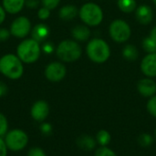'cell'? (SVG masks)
I'll return each mask as SVG.
<instances>
[{"label":"cell","instance_id":"obj_5","mask_svg":"<svg viewBox=\"0 0 156 156\" xmlns=\"http://www.w3.org/2000/svg\"><path fill=\"white\" fill-rule=\"evenodd\" d=\"M79 15L80 19L88 26L95 27L101 23L103 19V12L100 5L94 3L84 4L80 11Z\"/></svg>","mask_w":156,"mask_h":156},{"label":"cell","instance_id":"obj_17","mask_svg":"<svg viewBox=\"0 0 156 156\" xmlns=\"http://www.w3.org/2000/svg\"><path fill=\"white\" fill-rule=\"evenodd\" d=\"M78 13H79V10L77 6L73 5H63L59 9L58 16L62 20L69 21V20L74 19L77 16Z\"/></svg>","mask_w":156,"mask_h":156},{"label":"cell","instance_id":"obj_36","mask_svg":"<svg viewBox=\"0 0 156 156\" xmlns=\"http://www.w3.org/2000/svg\"><path fill=\"white\" fill-rule=\"evenodd\" d=\"M5 10L4 9L3 6L0 5V25L5 21Z\"/></svg>","mask_w":156,"mask_h":156},{"label":"cell","instance_id":"obj_29","mask_svg":"<svg viewBox=\"0 0 156 156\" xmlns=\"http://www.w3.org/2000/svg\"><path fill=\"white\" fill-rule=\"evenodd\" d=\"M52 125L48 122H43L40 125V132L45 136H48L52 133Z\"/></svg>","mask_w":156,"mask_h":156},{"label":"cell","instance_id":"obj_31","mask_svg":"<svg viewBox=\"0 0 156 156\" xmlns=\"http://www.w3.org/2000/svg\"><path fill=\"white\" fill-rule=\"evenodd\" d=\"M27 156H47L45 152L43 151V149L39 148V147H33L31 148L28 153Z\"/></svg>","mask_w":156,"mask_h":156},{"label":"cell","instance_id":"obj_35","mask_svg":"<svg viewBox=\"0 0 156 156\" xmlns=\"http://www.w3.org/2000/svg\"><path fill=\"white\" fill-rule=\"evenodd\" d=\"M8 91V88L6 86V84L3 81H0V98L4 97Z\"/></svg>","mask_w":156,"mask_h":156},{"label":"cell","instance_id":"obj_37","mask_svg":"<svg viewBox=\"0 0 156 156\" xmlns=\"http://www.w3.org/2000/svg\"><path fill=\"white\" fill-rule=\"evenodd\" d=\"M150 37H151L154 40H155L156 41V27H154L152 29L151 34H150Z\"/></svg>","mask_w":156,"mask_h":156},{"label":"cell","instance_id":"obj_19","mask_svg":"<svg viewBox=\"0 0 156 156\" xmlns=\"http://www.w3.org/2000/svg\"><path fill=\"white\" fill-rule=\"evenodd\" d=\"M122 56L125 59H127L129 61H133V60H136L138 58L139 52H138V49L136 48V47L129 44L123 48Z\"/></svg>","mask_w":156,"mask_h":156},{"label":"cell","instance_id":"obj_9","mask_svg":"<svg viewBox=\"0 0 156 156\" xmlns=\"http://www.w3.org/2000/svg\"><path fill=\"white\" fill-rule=\"evenodd\" d=\"M67 73L65 65L60 62H51L45 69V77L51 82H58L62 80Z\"/></svg>","mask_w":156,"mask_h":156},{"label":"cell","instance_id":"obj_22","mask_svg":"<svg viewBox=\"0 0 156 156\" xmlns=\"http://www.w3.org/2000/svg\"><path fill=\"white\" fill-rule=\"evenodd\" d=\"M143 48L149 54L156 53V41L151 37H145L143 41Z\"/></svg>","mask_w":156,"mask_h":156},{"label":"cell","instance_id":"obj_14","mask_svg":"<svg viewBox=\"0 0 156 156\" xmlns=\"http://www.w3.org/2000/svg\"><path fill=\"white\" fill-rule=\"evenodd\" d=\"M49 34H50L49 27L46 24H43V23L37 24L31 31L32 38L37 40L39 43L44 41L49 36Z\"/></svg>","mask_w":156,"mask_h":156},{"label":"cell","instance_id":"obj_8","mask_svg":"<svg viewBox=\"0 0 156 156\" xmlns=\"http://www.w3.org/2000/svg\"><path fill=\"white\" fill-rule=\"evenodd\" d=\"M31 31V22L26 16L16 17L10 26V33L16 38H25Z\"/></svg>","mask_w":156,"mask_h":156},{"label":"cell","instance_id":"obj_30","mask_svg":"<svg viewBox=\"0 0 156 156\" xmlns=\"http://www.w3.org/2000/svg\"><path fill=\"white\" fill-rule=\"evenodd\" d=\"M41 50L45 54H51L55 50V46H54V44L52 42H46L41 47Z\"/></svg>","mask_w":156,"mask_h":156},{"label":"cell","instance_id":"obj_13","mask_svg":"<svg viewBox=\"0 0 156 156\" xmlns=\"http://www.w3.org/2000/svg\"><path fill=\"white\" fill-rule=\"evenodd\" d=\"M136 18L143 25H148L152 22L154 17V13L151 6L147 5H140L136 9Z\"/></svg>","mask_w":156,"mask_h":156},{"label":"cell","instance_id":"obj_6","mask_svg":"<svg viewBox=\"0 0 156 156\" xmlns=\"http://www.w3.org/2000/svg\"><path fill=\"white\" fill-rule=\"evenodd\" d=\"M5 143L8 150L12 152H19L26 148L28 144L27 134L19 129H14L5 135Z\"/></svg>","mask_w":156,"mask_h":156},{"label":"cell","instance_id":"obj_16","mask_svg":"<svg viewBox=\"0 0 156 156\" xmlns=\"http://www.w3.org/2000/svg\"><path fill=\"white\" fill-rule=\"evenodd\" d=\"M77 145L84 151H91L95 149L97 145V141L93 137L88 135V134H83L80 135L77 139Z\"/></svg>","mask_w":156,"mask_h":156},{"label":"cell","instance_id":"obj_11","mask_svg":"<svg viewBox=\"0 0 156 156\" xmlns=\"http://www.w3.org/2000/svg\"><path fill=\"white\" fill-rule=\"evenodd\" d=\"M141 69L149 78L156 77V53H151L144 57L141 63Z\"/></svg>","mask_w":156,"mask_h":156},{"label":"cell","instance_id":"obj_7","mask_svg":"<svg viewBox=\"0 0 156 156\" xmlns=\"http://www.w3.org/2000/svg\"><path fill=\"white\" fill-rule=\"evenodd\" d=\"M111 37L119 43L127 41L131 37V27L127 22L122 19H116L112 22L109 28Z\"/></svg>","mask_w":156,"mask_h":156},{"label":"cell","instance_id":"obj_28","mask_svg":"<svg viewBox=\"0 0 156 156\" xmlns=\"http://www.w3.org/2000/svg\"><path fill=\"white\" fill-rule=\"evenodd\" d=\"M59 2H60V0H41L43 6L48 8L49 10L55 9L58 5Z\"/></svg>","mask_w":156,"mask_h":156},{"label":"cell","instance_id":"obj_4","mask_svg":"<svg viewBox=\"0 0 156 156\" xmlns=\"http://www.w3.org/2000/svg\"><path fill=\"white\" fill-rule=\"evenodd\" d=\"M81 53L82 50L80 46L76 41L69 39L61 41L56 48L58 58L64 62H73L78 60L80 58Z\"/></svg>","mask_w":156,"mask_h":156},{"label":"cell","instance_id":"obj_2","mask_svg":"<svg viewBox=\"0 0 156 156\" xmlns=\"http://www.w3.org/2000/svg\"><path fill=\"white\" fill-rule=\"evenodd\" d=\"M40 54V44L33 38L24 39L16 48V56L23 63L31 64L36 62L39 58Z\"/></svg>","mask_w":156,"mask_h":156},{"label":"cell","instance_id":"obj_34","mask_svg":"<svg viewBox=\"0 0 156 156\" xmlns=\"http://www.w3.org/2000/svg\"><path fill=\"white\" fill-rule=\"evenodd\" d=\"M7 155V147L5 145V141L0 137V156Z\"/></svg>","mask_w":156,"mask_h":156},{"label":"cell","instance_id":"obj_26","mask_svg":"<svg viewBox=\"0 0 156 156\" xmlns=\"http://www.w3.org/2000/svg\"><path fill=\"white\" fill-rule=\"evenodd\" d=\"M147 111L148 112L156 118V95H154L150 98V100L147 102Z\"/></svg>","mask_w":156,"mask_h":156},{"label":"cell","instance_id":"obj_39","mask_svg":"<svg viewBox=\"0 0 156 156\" xmlns=\"http://www.w3.org/2000/svg\"><path fill=\"white\" fill-rule=\"evenodd\" d=\"M155 133V138H156V129H155V133Z\"/></svg>","mask_w":156,"mask_h":156},{"label":"cell","instance_id":"obj_3","mask_svg":"<svg viewBox=\"0 0 156 156\" xmlns=\"http://www.w3.org/2000/svg\"><path fill=\"white\" fill-rule=\"evenodd\" d=\"M87 55L90 60L96 63H103L111 56V49L106 41L101 38H93L87 45Z\"/></svg>","mask_w":156,"mask_h":156},{"label":"cell","instance_id":"obj_18","mask_svg":"<svg viewBox=\"0 0 156 156\" xmlns=\"http://www.w3.org/2000/svg\"><path fill=\"white\" fill-rule=\"evenodd\" d=\"M72 37L79 41H85L87 40L90 36V30L88 27L83 25H78L74 27L71 30Z\"/></svg>","mask_w":156,"mask_h":156},{"label":"cell","instance_id":"obj_23","mask_svg":"<svg viewBox=\"0 0 156 156\" xmlns=\"http://www.w3.org/2000/svg\"><path fill=\"white\" fill-rule=\"evenodd\" d=\"M138 143L143 147H148L153 144L154 138L152 137V135H150L148 133H142L138 137Z\"/></svg>","mask_w":156,"mask_h":156},{"label":"cell","instance_id":"obj_20","mask_svg":"<svg viewBox=\"0 0 156 156\" xmlns=\"http://www.w3.org/2000/svg\"><path fill=\"white\" fill-rule=\"evenodd\" d=\"M119 8L124 13H132L136 9L135 0H118Z\"/></svg>","mask_w":156,"mask_h":156},{"label":"cell","instance_id":"obj_24","mask_svg":"<svg viewBox=\"0 0 156 156\" xmlns=\"http://www.w3.org/2000/svg\"><path fill=\"white\" fill-rule=\"evenodd\" d=\"M8 130V122L6 117L0 112V137H4L7 133Z\"/></svg>","mask_w":156,"mask_h":156},{"label":"cell","instance_id":"obj_38","mask_svg":"<svg viewBox=\"0 0 156 156\" xmlns=\"http://www.w3.org/2000/svg\"><path fill=\"white\" fill-rule=\"evenodd\" d=\"M154 5H156V0H154Z\"/></svg>","mask_w":156,"mask_h":156},{"label":"cell","instance_id":"obj_33","mask_svg":"<svg viewBox=\"0 0 156 156\" xmlns=\"http://www.w3.org/2000/svg\"><path fill=\"white\" fill-rule=\"evenodd\" d=\"M39 3H40V0H26L25 5H27L30 9H35L38 7Z\"/></svg>","mask_w":156,"mask_h":156},{"label":"cell","instance_id":"obj_12","mask_svg":"<svg viewBox=\"0 0 156 156\" xmlns=\"http://www.w3.org/2000/svg\"><path fill=\"white\" fill-rule=\"evenodd\" d=\"M137 90L144 97H153L156 93V83L152 79H143L137 84Z\"/></svg>","mask_w":156,"mask_h":156},{"label":"cell","instance_id":"obj_15","mask_svg":"<svg viewBox=\"0 0 156 156\" xmlns=\"http://www.w3.org/2000/svg\"><path fill=\"white\" fill-rule=\"evenodd\" d=\"M26 0H3V7L6 13L9 14H17L19 13L24 5Z\"/></svg>","mask_w":156,"mask_h":156},{"label":"cell","instance_id":"obj_10","mask_svg":"<svg viewBox=\"0 0 156 156\" xmlns=\"http://www.w3.org/2000/svg\"><path fill=\"white\" fill-rule=\"evenodd\" d=\"M30 113L35 121L43 122L49 114V106L45 101H37L32 105Z\"/></svg>","mask_w":156,"mask_h":156},{"label":"cell","instance_id":"obj_1","mask_svg":"<svg viewBox=\"0 0 156 156\" xmlns=\"http://www.w3.org/2000/svg\"><path fill=\"white\" fill-rule=\"evenodd\" d=\"M0 73L10 80H18L24 73L23 62L14 54H6L0 58Z\"/></svg>","mask_w":156,"mask_h":156},{"label":"cell","instance_id":"obj_32","mask_svg":"<svg viewBox=\"0 0 156 156\" xmlns=\"http://www.w3.org/2000/svg\"><path fill=\"white\" fill-rule=\"evenodd\" d=\"M10 36H11L10 30H8L6 28H4V27L0 28V41L7 40L10 37Z\"/></svg>","mask_w":156,"mask_h":156},{"label":"cell","instance_id":"obj_27","mask_svg":"<svg viewBox=\"0 0 156 156\" xmlns=\"http://www.w3.org/2000/svg\"><path fill=\"white\" fill-rule=\"evenodd\" d=\"M50 16V10L45 6H42L38 9L37 11V16L41 20H46Z\"/></svg>","mask_w":156,"mask_h":156},{"label":"cell","instance_id":"obj_25","mask_svg":"<svg viewBox=\"0 0 156 156\" xmlns=\"http://www.w3.org/2000/svg\"><path fill=\"white\" fill-rule=\"evenodd\" d=\"M94 156H117V154L107 146H101L95 151Z\"/></svg>","mask_w":156,"mask_h":156},{"label":"cell","instance_id":"obj_21","mask_svg":"<svg viewBox=\"0 0 156 156\" xmlns=\"http://www.w3.org/2000/svg\"><path fill=\"white\" fill-rule=\"evenodd\" d=\"M112 140V136L109 132L105 130H101L96 134V141L101 146H107Z\"/></svg>","mask_w":156,"mask_h":156}]
</instances>
